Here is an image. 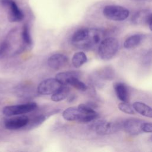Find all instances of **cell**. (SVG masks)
I'll return each mask as SVG.
<instances>
[{
	"instance_id": "1",
	"label": "cell",
	"mask_w": 152,
	"mask_h": 152,
	"mask_svg": "<svg viewBox=\"0 0 152 152\" xmlns=\"http://www.w3.org/2000/svg\"><path fill=\"white\" fill-rule=\"evenodd\" d=\"M103 35V31L100 29L83 28L74 32L71 37V43L78 49L89 50L99 45Z\"/></svg>"
},
{
	"instance_id": "2",
	"label": "cell",
	"mask_w": 152,
	"mask_h": 152,
	"mask_svg": "<svg viewBox=\"0 0 152 152\" xmlns=\"http://www.w3.org/2000/svg\"><path fill=\"white\" fill-rule=\"evenodd\" d=\"M118 49V40L114 37H107L100 43L98 47V54L102 59L107 61L115 55Z\"/></svg>"
},
{
	"instance_id": "3",
	"label": "cell",
	"mask_w": 152,
	"mask_h": 152,
	"mask_svg": "<svg viewBox=\"0 0 152 152\" xmlns=\"http://www.w3.org/2000/svg\"><path fill=\"white\" fill-rule=\"evenodd\" d=\"M103 14L109 20L119 21L126 20L129 15V11L128 9L122 6L110 5L104 7Z\"/></svg>"
},
{
	"instance_id": "4",
	"label": "cell",
	"mask_w": 152,
	"mask_h": 152,
	"mask_svg": "<svg viewBox=\"0 0 152 152\" xmlns=\"http://www.w3.org/2000/svg\"><path fill=\"white\" fill-rule=\"evenodd\" d=\"M37 104L34 102H28L18 105L7 106L2 109V113L6 116H12L23 115L35 110Z\"/></svg>"
},
{
	"instance_id": "5",
	"label": "cell",
	"mask_w": 152,
	"mask_h": 152,
	"mask_svg": "<svg viewBox=\"0 0 152 152\" xmlns=\"http://www.w3.org/2000/svg\"><path fill=\"white\" fill-rule=\"evenodd\" d=\"M96 132L100 135L115 133L123 127V124L116 122H106L105 121H97L93 125Z\"/></svg>"
},
{
	"instance_id": "6",
	"label": "cell",
	"mask_w": 152,
	"mask_h": 152,
	"mask_svg": "<svg viewBox=\"0 0 152 152\" xmlns=\"http://www.w3.org/2000/svg\"><path fill=\"white\" fill-rule=\"evenodd\" d=\"M1 3L7 10L8 19L10 22H20L24 19L22 10L14 0H1Z\"/></svg>"
},
{
	"instance_id": "7",
	"label": "cell",
	"mask_w": 152,
	"mask_h": 152,
	"mask_svg": "<svg viewBox=\"0 0 152 152\" xmlns=\"http://www.w3.org/2000/svg\"><path fill=\"white\" fill-rule=\"evenodd\" d=\"M62 84L55 78H48L43 80L37 87V92L43 95H49L54 93Z\"/></svg>"
},
{
	"instance_id": "8",
	"label": "cell",
	"mask_w": 152,
	"mask_h": 152,
	"mask_svg": "<svg viewBox=\"0 0 152 152\" xmlns=\"http://www.w3.org/2000/svg\"><path fill=\"white\" fill-rule=\"evenodd\" d=\"M30 119L26 115H21L8 118L5 120L4 125L7 129L17 130L24 128L28 124Z\"/></svg>"
},
{
	"instance_id": "9",
	"label": "cell",
	"mask_w": 152,
	"mask_h": 152,
	"mask_svg": "<svg viewBox=\"0 0 152 152\" xmlns=\"http://www.w3.org/2000/svg\"><path fill=\"white\" fill-rule=\"evenodd\" d=\"M143 122V121L136 118L128 119L123 123V128L130 135H138L143 132L141 128Z\"/></svg>"
},
{
	"instance_id": "10",
	"label": "cell",
	"mask_w": 152,
	"mask_h": 152,
	"mask_svg": "<svg viewBox=\"0 0 152 152\" xmlns=\"http://www.w3.org/2000/svg\"><path fill=\"white\" fill-rule=\"evenodd\" d=\"M68 57L62 53H55L51 55L48 59L47 63L49 68L58 70L64 66L68 62Z\"/></svg>"
},
{
	"instance_id": "11",
	"label": "cell",
	"mask_w": 152,
	"mask_h": 152,
	"mask_svg": "<svg viewBox=\"0 0 152 152\" xmlns=\"http://www.w3.org/2000/svg\"><path fill=\"white\" fill-rule=\"evenodd\" d=\"M82 112V118L80 121L81 123L90 122L99 117V114L88 104H80L78 106Z\"/></svg>"
},
{
	"instance_id": "12",
	"label": "cell",
	"mask_w": 152,
	"mask_h": 152,
	"mask_svg": "<svg viewBox=\"0 0 152 152\" xmlns=\"http://www.w3.org/2000/svg\"><path fill=\"white\" fill-rule=\"evenodd\" d=\"M63 118L68 121L80 122L82 117V112L78 107H69L62 113Z\"/></svg>"
},
{
	"instance_id": "13",
	"label": "cell",
	"mask_w": 152,
	"mask_h": 152,
	"mask_svg": "<svg viewBox=\"0 0 152 152\" xmlns=\"http://www.w3.org/2000/svg\"><path fill=\"white\" fill-rule=\"evenodd\" d=\"M114 90L119 100L122 102H127L129 99L128 90L126 86L121 82H117L113 85Z\"/></svg>"
},
{
	"instance_id": "14",
	"label": "cell",
	"mask_w": 152,
	"mask_h": 152,
	"mask_svg": "<svg viewBox=\"0 0 152 152\" xmlns=\"http://www.w3.org/2000/svg\"><path fill=\"white\" fill-rule=\"evenodd\" d=\"M81 72L78 71H67L61 72L56 75L55 78L62 84L68 85V81L72 77L80 78Z\"/></svg>"
},
{
	"instance_id": "15",
	"label": "cell",
	"mask_w": 152,
	"mask_h": 152,
	"mask_svg": "<svg viewBox=\"0 0 152 152\" xmlns=\"http://www.w3.org/2000/svg\"><path fill=\"white\" fill-rule=\"evenodd\" d=\"M70 90L67 85H62L58 90L52 94L51 100L58 102L66 99L69 95Z\"/></svg>"
},
{
	"instance_id": "16",
	"label": "cell",
	"mask_w": 152,
	"mask_h": 152,
	"mask_svg": "<svg viewBox=\"0 0 152 152\" xmlns=\"http://www.w3.org/2000/svg\"><path fill=\"white\" fill-rule=\"evenodd\" d=\"M151 12L148 10H142L137 12L131 18L132 23L134 24H147L148 17Z\"/></svg>"
},
{
	"instance_id": "17",
	"label": "cell",
	"mask_w": 152,
	"mask_h": 152,
	"mask_svg": "<svg viewBox=\"0 0 152 152\" xmlns=\"http://www.w3.org/2000/svg\"><path fill=\"white\" fill-rule=\"evenodd\" d=\"M133 108L141 115L148 118H152V108L147 104L142 102H136L133 103Z\"/></svg>"
},
{
	"instance_id": "18",
	"label": "cell",
	"mask_w": 152,
	"mask_h": 152,
	"mask_svg": "<svg viewBox=\"0 0 152 152\" xmlns=\"http://www.w3.org/2000/svg\"><path fill=\"white\" fill-rule=\"evenodd\" d=\"M144 36L136 34L128 37L124 42V46L126 49H132L137 46L143 40Z\"/></svg>"
},
{
	"instance_id": "19",
	"label": "cell",
	"mask_w": 152,
	"mask_h": 152,
	"mask_svg": "<svg viewBox=\"0 0 152 152\" xmlns=\"http://www.w3.org/2000/svg\"><path fill=\"white\" fill-rule=\"evenodd\" d=\"M87 61V57L86 53L82 51L76 52L72 56L71 62L72 65L75 68H79Z\"/></svg>"
},
{
	"instance_id": "20",
	"label": "cell",
	"mask_w": 152,
	"mask_h": 152,
	"mask_svg": "<svg viewBox=\"0 0 152 152\" xmlns=\"http://www.w3.org/2000/svg\"><path fill=\"white\" fill-rule=\"evenodd\" d=\"M21 39L23 42L26 46H30L33 43V40L30 33V29L29 25L27 23H25L22 28L21 31Z\"/></svg>"
},
{
	"instance_id": "21",
	"label": "cell",
	"mask_w": 152,
	"mask_h": 152,
	"mask_svg": "<svg viewBox=\"0 0 152 152\" xmlns=\"http://www.w3.org/2000/svg\"><path fill=\"white\" fill-rule=\"evenodd\" d=\"M46 120V116L44 115H37L31 120H29V122L27 125L24 128L27 129H31L37 127L40 125H41Z\"/></svg>"
},
{
	"instance_id": "22",
	"label": "cell",
	"mask_w": 152,
	"mask_h": 152,
	"mask_svg": "<svg viewBox=\"0 0 152 152\" xmlns=\"http://www.w3.org/2000/svg\"><path fill=\"white\" fill-rule=\"evenodd\" d=\"M68 85H70L78 90L82 91H84L87 89V86L86 84L80 81L78 77H72L68 81Z\"/></svg>"
},
{
	"instance_id": "23",
	"label": "cell",
	"mask_w": 152,
	"mask_h": 152,
	"mask_svg": "<svg viewBox=\"0 0 152 152\" xmlns=\"http://www.w3.org/2000/svg\"><path fill=\"white\" fill-rule=\"evenodd\" d=\"M10 46L8 40H5L0 43V59L6 56L10 49Z\"/></svg>"
},
{
	"instance_id": "24",
	"label": "cell",
	"mask_w": 152,
	"mask_h": 152,
	"mask_svg": "<svg viewBox=\"0 0 152 152\" xmlns=\"http://www.w3.org/2000/svg\"><path fill=\"white\" fill-rule=\"evenodd\" d=\"M119 109L128 114H134V110L132 106L127 103V102H122L118 104Z\"/></svg>"
},
{
	"instance_id": "25",
	"label": "cell",
	"mask_w": 152,
	"mask_h": 152,
	"mask_svg": "<svg viewBox=\"0 0 152 152\" xmlns=\"http://www.w3.org/2000/svg\"><path fill=\"white\" fill-rule=\"evenodd\" d=\"M113 71L110 68H105L99 72V77L104 80H111L113 77Z\"/></svg>"
},
{
	"instance_id": "26",
	"label": "cell",
	"mask_w": 152,
	"mask_h": 152,
	"mask_svg": "<svg viewBox=\"0 0 152 152\" xmlns=\"http://www.w3.org/2000/svg\"><path fill=\"white\" fill-rule=\"evenodd\" d=\"M152 62V49L147 51L142 56V63L145 65H148Z\"/></svg>"
},
{
	"instance_id": "27",
	"label": "cell",
	"mask_w": 152,
	"mask_h": 152,
	"mask_svg": "<svg viewBox=\"0 0 152 152\" xmlns=\"http://www.w3.org/2000/svg\"><path fill=\"white\" fill-rule=\"evenodd\" d=\"M141 128L144 132H152V122H143Z\"/></svg>"
},
{
	"instance_id": "28",
	"label": "cell",
	"mask_w": 152,
	"mask_h": 152,
	"mask_svg": "<svg viewBox=\"0 0 152 152\" xmlns=\"http://www.w3.org/2000/svg\"><path fill=\"white\" fill-rule=\"evenodd\" d=\"M147 24H148L150 29L152 31V13L151 12L150 14V15L148 17Z\"/></svg>"
},
{
	"instance_id": "29",
	"label": "cell",
	"mask_w": 152,
	"mask_h": 152,
	"mask_svg": "<svg viewBox=\"0 0 152 152\" xmlns=\"http://www.w3.org/2000/svg\"><path fill=\"white\" fill-rule=\"evenodd\" d=\"M76 99V96L75 94H71V95H69L68 97H67V99H68V102H69V103H71V102H73Z\"/></svg>"
},
{
	"instance_id": "30",
	"label": "cell",
	"mask_w": 152,
	"mask_h": 152,
	"mask_svg": "<svg viewBox=\"0 0 152 152\" xmlns=\"http://www.w3.org/2000/svg\"><path fill=\"white\" fill-rule=\"evenodd\" d=\"M132 1H145V0H131Z\"/></svg>"
},
{
	"instance_id": "31",
	"label": "cell",
	"mask_w": 152,
	"mask_h": 152,
	"mask_svg": "<svg viewBox=\"0 0 152 152\" xmlns=\"http://www.w3.org/2000/svg\"><path fill=\"white\" fill-rule=\"evenodd\" d=\"M150 140H151V141L152 142V135H151V137H150Z\"/></svg>"
}]
</instances>
